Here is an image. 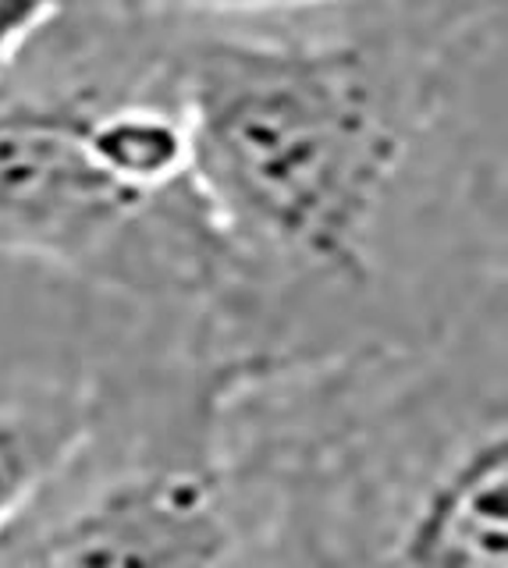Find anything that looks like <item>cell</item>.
Masks as SVG:
<instances>
[{
	"instance_id": "6da1fadb",
	"label": "cell",
	"mask_w": 508,
	"mask_h": 568,
	"mask_svg": "<svg viewBox=\"0 0 508 568\" xmlns=\"http://www.w3.org/2000/svg\"><path fill=\"white\" fill-rule=\"evenodd\" d=\"M214 313L363 316L505 235V0H388L264 29H171Z\"/></svg>"
},
{
	"instance_id": "7a4b0ae2",
	"label": "cell",
	"mask_w": 508,
	"mask_h": 568,
	"mask_svg": "<svg viewBox=\"0 0 508 568\" xmlns=\"http://www.w3.org/2000/svg\"><path fill=\"white\" fill-rule=\"evenodd\" d=\"M0 263L214 313L221 256L167 26L75 0L0 71Z\"/></svg>"
},
{
	"instance_id": "3957f363",
	"label": "cell",
	"mask_w": 508,
	"mask_h": 568,
	"mask_svg": "<svg viewBox=\"0 0 508 568\" xmlns=\"http://www.w3.org/2000/svg\"><path fill=\"white\" fill-rule=\"evenodd\" d=\"M238 550L232 479L210 455L132 469L47 529L32 568H227Z\"/></svg>"
},
{
	"instance_id": "277c9868",
	"label": "cell",
	"mask_w": 508,
	"mask_h": 568,
	"mask_svg": "<svg viewBox=\"0 0 508 568\" xmlns=\"http://www.w3.org/2000/svg\"><path fill=\"white\" fill-rule=\"evenodd\" d=\"M505 426L487 423L419 487L388 568H505Z\"/></svg>"
},
{
	"instance_id": "5b68a950",
	"label": "cell",
	"mask_w": 508,
	"mask_h": 568,
	"mask_svg": "<svg viewBox=\"0 0 508 568\" xmlns=\"http://www.w3.org/2000/svg\"><path fill=\"white\" fill-rule=\"evenodd\" d=\"M79 402L54 398L47 408L0 402V537L37 501L50 476L64 469L82 437Z\"/></svg>"
},
{
	"instance_id": "8992f818",
	"label": "cell",
	"mask_w": 508,
	"mask_h": 568,
	"mask_svg": "<svg viewBox=\"0 0 508 568\" xmlns=\"http://www.w3.org/2000/svg\"><path fill=\"white\" fill-rule=\"evenodd\" d=\"M167 29H264L335 18L388 0H114Z\"/></svg>"
},
{
	"instance_id": "52a82bcc",
	"label": "cell",
	"mask_w": 508,
	"mask_h": 568,
	"mask_svg": "<svg viewBox=\"0 0 508 568\" xmlns=\"http://www.w3.org/2000/svg\"><path fill=\"white\" fill-rule=\"evenodd\" d=\"M75 0H0V71L32 43V36L47 29Z\"/></svg>"
}]
</instances>
